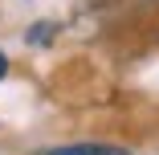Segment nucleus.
I'll return each instance as SVG.
<instances>
[{"label":"nucleus","mask_w":159,"mask_h":155,"mask_svg":"<svg viewBox=\"0 0 159 155\" xmlns=\"http://www.w3.org/2000/svg\"><path fill=\"white\" fill-rule=\"evenodd\" d=\"M49 37H53V29H49V25H33V29H29V45H45Z\"/></svg>","instance_id":"2"},{"label":"nucleus","mask_w":159,"mask_h":155,"mask_svg":"<svg viewBox=\"0 0 159 155\" xmlns=\"http://www.w3.org/2000/svg\"><path fill=\"white\" fill-rule=\"evenodd\" d=\"M4 78H8V57L0 53V82H4Z\"/></svg>","instance_id":"3"},{"label":"nucleus","mask_w":159,"mask_h":155,"mask_svg":"<svg viewBox=\"0 0 159 155\" xmlns=\"http://www.w3.org/2000/svg\"><path fill=\"white\" fill-rule=\"evenodd\" d=\"M45 155H131L118 143H70V147H53Z\"/></svg>","instance_id":"1"}]
</instances>
